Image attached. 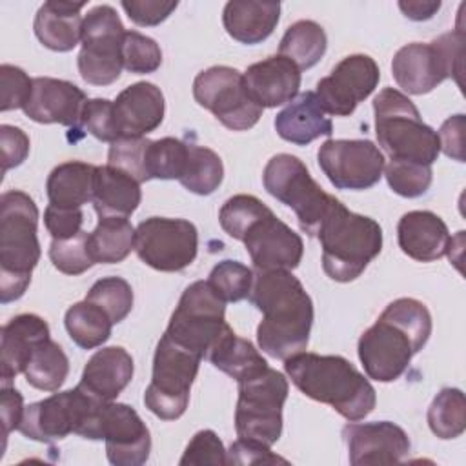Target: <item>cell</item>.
Returning <instances> with one entry per match:
<instances>
[{"label":"cell","instance_id":"obj_9","mask_svg":"<svg viewBox=\"0 0 466 466\" xmlns=\"http://www.w3.org/2000/svg\"><path fill=\"white\" fill-rule=\"evenodd\" d=\"M235 408V430L240 439H251L268 446L275 444L282 433V408L288 399V379L264 368L258 373L242 379Z\"/></svg>","mask_w":466,"mask_h":466},{"label":"cell","instance_id":"obj_26","mask_svg":"<svg viewBox=\"0 0 466 466\" xmlns=\"http://www.w3.org/2000/svg\"><path fill=\"white\" fill-rule=\"evenodd\" d=\"M133 357L120 346H107L86 362L78 386L98 400H115L133 379Z\"/></svg>","mask_w":466,"mask_h":466},{"label":"cell","instance_id":"obj_31","mask_svg":"<svg viewBox=\"0 0 466 466\" xmlns=\"http://www.w3.org/2000/svg\"><path fill=\"white\" fill-rule=\"evenodd\" d=\"M96 166L69 160L62 162L47 177L46 191L51 206L76 209L93 198V184H95Z\"/></svg>","mask_w":466,"mask_h":466},{"label":"cell","instance_id":"obj_35","mask_svg":"<svg viewBox=\"0 0 466 466\" xmlns=\"http://www.w3.org/2000/svg\"><path fill=\"white\" fill-rule=\"evenodd\" d=\"M64 324L71 340L82 350L102 346L111 337L113 328L107 313L86 299L67 308Z\"/></svg>","mask_w":466,"mask_h":466},{"label":"cell","instance_id":"obj_19","mask_svg":"<svg viewBox=\"0 0 466 466\" xmlns=\"http://www.w3.org/2000/svg\"><path fill=\"white\" fill-rule=\"evenodd\" d=\"M342 439L348 446V457L353 466L400 462L411 448L408 433L390 420H353L342 428Z\"/></svg>","mask_w":466,"mask_h":466},{"label":"cell","instance_id":"obj_28","mask_svg":"<svg viewBox=\"0 0 466 466\" xmlns=\"http://www.w3.org/2000/svg\"><path fill=\"white\" fill-rule=\"evenodd\" d=\"M86 2L49 0L35 15L33 29L42 46L51 51H71L82 38L84 18L80 11Z\"/></svg>","mask_w":466,"mask_h":466},{"label":"cell","instance_id":"obj_4","mask_svg":"<svg viewBox=\"0 0 466 466\" xmlns=\"http://www.w3.org/2000/svg\"><path fill=\"white\" fill-rule=\"evenodd\" d=\"M38 208L18 189L0 197V302L18 300L40 260Z\"/></svg>","mask_w":466,"mask_h":466},{"label":"cell","instance_id":"obj_41","mask_svg":"<svg viewBox=\"0 0 466 466\" xmlns=\"http://www.w3.org/2000/svg\"><path fill=\"white\" fill-rule=\"evenodd\" d=\"M253 279V271L242 262L222 260L211 269L208 284L224 302H238L249 297Z\"/></svg>","mask_w":466,"mask_h":466},{"label":"cell","instance_id":"obj_14","mask_svg":"<svg viewBox=\"0 0 466 466\" xmlns=\"http://www.w3.org/2000/svg\"><path fill=\"white\" fill-rule=\"evenodd\" d=\"M133 249L157 271H182L197 258L198 231L184 218L149 217L135 228Z\"/></svg>","mask_w":466,"mask_h":466},{"label":"cell","instance_id":"obj_15","mask_svg":"<svg viewBox=\"0 0 466 466\" xmlns=\"http://www.w3.org/2000/svg\"><path fill=\"white\" fill-rule=\"evenodd\" d=\"M317 160L322 173L337 189H370L384 171L386 160L371 140L329 138L319 151Z\"/></svg>","mask_w":466,"mask_h":466},{"label":"cell","instance_id":"obj_2","mask_svg":"<svg viewBox=\"0 0 466 466\" xmlns=\"http://www.w3.org/2000/svg\"><path fill=\"white\" fill-rule=\"evenodd\" d=\"M430 335L431 315L420 300L400 297L390 302L357 344L366 375L379 382H393L426 346Z\"/></svg>","mask_w":466,"mask_h":466},{"label":"cell","instance_id":"obj_43","mask_svg":"<svg viewBox=\"0 0 466 466\" xmlns=\"http://www.w3.org/2000/svg\"><path fill=\"white\" fill-rule=\"evenodd\" d=\"M87 237L89 233L80 231L71 238H62V240L53 238L49 246V258L53 266L58 271L73 277L87 271L95 264L89 253Z\"/></svg>","mask_w":466,"mask_h":466},{"label":"cell","instance_id":"obj_8","mask_svg":"<svg viewBox=\"0 0 466 466\" xmlns=\"http://www.w3.org/2000/svg\"><path fill=\"white\" fill-rule=\"evenodd\" d=\"M262 182L271 197L293 209L300 229L309 237H317L324 218L339 202L311 178L304 162L289 153L268 160Z\"/></svg>","mask_w":466,"mask_h":466},{"label":"cell","instance_id":"obj_32","mask_svg":"<svg viewBox=\"0 0 466 466\" xmlns=\"http://www.w3.org/2000/svg\"><path fill=\"white\" fill-rule=\"evenodd\" d=\"M208 359L217 370L237 382L268 368L266 359L255 350V346L248 339L235 335L231 328L209 350Z\"/></svg>","mask_w":466,"mask_h":466},{"label":"cell","instance_id":"obj_3","mask_svg":"<svg viewBox=\"0 0 466 466\" xmlns=\"http://www.w3.org/2000/svg\"><path fill=\"white\" fill-rule=\"evenodd\" d=\"M284 371L306 397L331 406L348 420L368 417L377 404L371 382L340 355L300 351L284 360Z\"/></svg>","mask_w":466,"mask_h":466},{"label":"cell","instance_id":"obj_47","mask_svg":"<svg viewBox=\"0 0 466 466\" xmlns=\"http://www.w3.org/2000/svg\"><path fill=\"white\" fill-rule=\"evenodd\" d=\"M0 87H2L0 111L5 113L11 109H24L33 91V78H29L22 67L2 64Z\"/></svg>","mask_w":466,"mask_h":466},{"label":"cell","instance_id":"obj_50","mask_svg":"<svg viewBox=\"0 0 466 466\" xmlns=\"http://www.w3.org/2000/svg\"><path fill=\"white\" fill-rule=\"evenodd\" d=\"M228 464H275V462H288L286 459L275 455L268 444L251 441V439H237L229 450L226 451Z\"/></svg>","mask_w":466,"mask_h":466},{"label":"cell","instance_id":"obj_6","mask_svg":"<svg viewBox=\"0 0 466 466\" xmlns=\"http://www.w3.org/2000/svg\"><path fill=\"white\" fill-rule=\"evenodd\" d=\"M375 135L390 160L431 166L441 144L437 131L422 122L415 104L399 89L384 87L373 98Z\"/></svg>","mask_w":466,"mask_h":466},{"label":"cell","instance_id":"obj_44","mask_svg":"<svg viewBox=\"0 0 466 466\" xmlns=\"http://www.w3.org/2000/svg\"><path fill=\"white\" fill-rule=\"evenodd\" d=\"M122 62L124 69L133 75L153 73L162 64L160 46L138 31H126L122 44Z\"/></svg>","mask_w":466,"mask_h":466},{"label":"cell","instance_id":"obj_51","mask_svg":"<svg viewBox=\"0 0 466 466\" xmlns=\"http://www.w3.org/2000/svg\"><path fill=\"white\" fill-rule=\"evenodd\" d=\"M44 224L53 238L56 240L71 238L82 231V224H84L82 208L66 209V208H56L49 204L44 211Z\"/></svg>","mask_w":466,"mask_h":466},{"label":"cell","instance_id":"obj_38","mask_svg":"<svg viewBox=\"0 0 466 466\" xmlns=\"http://www.w3.org/2000/svg\"><path fill=\"white\" fill-rule=\"evenodd\" d=\"M428 426L439 439H457L466 430V400L459 388H442L428 408Z\"/></svg>","mask_w":466,"mask_h":466},{"label":"cell","instance_id":"obj_27","mask_svg":"<svg viewBox=\"0 0 466 466\" xmlns=\"http://www.w3.org/2000/svg\"><path fill=\"white\" fill-rule=\"evenodd\" d=\"M273 124L277 135L295 146H308L319 137H329L333 133V124L320 107L315 91L297 95L277 113Z\"/></svg>","mask_w":466,"mask_h":466},{"label":"cell","instance_id":"obj_10","mask_svg":"<svg viewBox=\"0 0 466 466\" xmlns=\"http://www.w3.org/2000/svg\"><path fill=\"white\" fill-rule=\"evenodd\" d=\"M200 362V355L182 348L164 333L153 355L151 382L144 391L146 408L162 420L182 417Z\"/></svg>","mask_w":466,"mask_h":466},{"label":"cell","instance_id":"obj_11","mask_svg":"<svg viewBox=\"0 0 466 466\" xmlns=\"http://www.w3.org/2000/svg\"><path fill=\"white\" fill-rule=\"evenodd\" d=\"M228 329L226 302L208 280H197L184 289L164 333L182 348L208 359L209 350Z\"/></svg>","mask_w":466,"mask_h":466},{"label":"cell","instance_id":"obj_13","mask_svg":"<svg viewBox=\"0 0 466 466\" xmlns=\"http://www.w3.org/2000/svg\"><path fill=\"white\" fill-rule=\"evenodd\" d=\"M193 96L231 131L251 129L262 116V107L249 96L242 73L229 66L200 71L193 80Z\"/></svg>","mask_w":466,"mask_h":466},{"label":"cell","instance_id":"obj_24","mask_svg":"<svg viewBox=\"0 0 466 466\" xmlns=\"http://www.w3.org/2000/svg\"><path fill=\"white\" fill-rule=\"evenodd\" d=\"M51 339L47 322L35 313L13 317L0 331V377L2 386H11L18 373H24L33 350Z\"/></svg>","mask_w":466,"mask_h":466},{"label":"cell","instance_id":"obj_49","mask_svg":"<svg viewBox=\"0 0 466 466\" xmlns=\"http://www.w3.org/2000/svg\"><path fill=\"white\" fill-rule=\"evenodd\" d=\"M122 9L137 25L151 27L164 22L178 5V2H164V0H122Z\"/></svg>","mask_w":466,"mask_h":466},{"label":"cell","instance_id":"obj_33","mask_svg":"<svg viewBox=\"0 0 466 466\" xmlns=\"http://www.w3.org/2000/svg\"><path fill=\"white\" fill-rule=\"evenodd\" d=\"M95 264H118L135 246V228L124 217H102L87 237Z\"/></svg>","mask_w":466,"mask_h":466},{"label":"cell","instance_id":"obj_42","mask_svg":"<svg viewBox=\"0 0 466 466\" xmlns=\"http://www.w3.org/2000/svg\"><path fill=\"white\" fill-rule=\"evenodd\" d=\"M384 177L393 193L404 198L422 197L433 180L431 166L417 164V162H399L390 160L384 166Z\"/></svg>","mask_w":466,"mask_h":466},{"label":"cell","instance_id":"obj_17","mask_svg":"<svg viewBox=\"0 0 466 466\" xmlns=\"http://www.w3.org/2000/svg\"><path fill=\"white\" fill-rule=\"evenodd\" d=\"M246 251L257 271L295 269L304 255V242L268 208L242 233Z\"/></svg>","mask_w":466,"mask_h":466},{"label":"cell","instance_id":"obj_16","mask_svg":"<svg viewBox=\"0 0 466 466\" xmlns=\"http://www.w3.org/2000/svg\"><path fill=\"white\" fill-rule=\"evenodd\" d=\"M380 71L370 55L344 56L328 76L317 82V98L326 115L350 116L379 86Z\"/></svg>","mask_w":466,"mask_h":466},{"label":"cell","instance_id":"obj_1","mask_svg":"<svg viewBox=\"0 0 466 466\" xmlns=\"http://www.w3.org/2000/svg\"><path fill=\"white\" fill-rule=\"evenodd\" d=\"M248 299L262 313L257 342L266 355L286 360L306 351L313 326V302L291 271H257Z\"/></svg>","mask_w":466,"mask_h":466},{"label":"cell","instance_id":"obj_18","mask_svg":"<svg viewBox=\"0 0 466 466\" xmlns=\"http://www.w3.org/2000/svg\"><path fill=\"white\" fill-rule=\"evenodd\" d=\"M100 439L115 466H140L149 459L151 435L140 415L124 402H104Z\"/></svg>","mask_w":466,"mask_h":466},{"label":"cell","instance_id":"obj_7","mask_svg":"<svg viewBox=\"0 0 466 466\" xmlns=\"http://www.w3.org/2000/svg\"><path fill=\"white\" fill-rule=\"evenodd\" d=\"M102 408L104 400L76 386L25 406L18 431L31 441L46 444L62 441L69 433L100 441Z\"/></svg>","mask_w":466,"mask_h":466},{"label":"cell","instance_id":"obj_25","mask_svg":"<svg viewBox=\"0 0 466 466\" xmlns=\"http://www.w3.org/2000/svg\"><path fill=\"white\" fill-rule=\"evenodd\" d=\"M397 240L402 253L419 262H433L446 255L451 240L448 226L433 211L415 209L400 217Z\"/></svg>","mask_w":466,"mask_h":466},{"label":"cell","instance_id":"obj_45","mask_svg":"<svg viewBox=\"0 0 466 466\" xmlns=\"http://www.w3.org/2000/svg\"><path fill=\"white\" fill-rule=\"evenodd\" d=\"M149 138L138 137V138H118L109 146L107 153V166H113L116 169L126 171L140 184L149 180L147 175V146Z\"/></svg>","mask_w":466,"mask_h":466},{"label":"cell","instance_id":"obj_20","mask_svg":"<svg viewBox=\"0 0 466 466\" xmlns=\"http://www.w3.org/2000/svg\"><path fill=\"white\" fill-rule=\"evenodd\" d=\"M391 75L397 86L410 95H426L451 78L446 56L435 42L402 46L391 60Z\"/></svg>","mask_w":466,"mask_h":466},{"label":"cell","instance_id":"obj_36","mask_svg":"<svg viewBox=\"0 0 466 466\" xmlns=\"http://www.w3.org/2000/svg\"><path fill=\"white\" fill-rule=\"evenodd\" d=\"M69 359L64 353L62 346L47 339L40 342L24 370L27 384L42 391H56L67 379Z\"/></svg>","mask_w":466,"mask_h":466},{"label":"cell","instance_id":"obj_12","mask_svg":"<svg viewBox=\"0 0 466 466\" xmlns=\"http://www.w3.org/2000/svg\"><path fill=\"white\" fill-rule=\"evenodd\" d=\"M126 29L115 7L102 4L87 11L82 24V49L76 64L84 82L109 86L124 69L122 44Z\"/></svg>","mask_w":466,"mask_h":466},{"label":"cell","instance_id":"obj_22","mask_svg":"<svg viewBox=\"0 0 466 466\" xmlns=\"http://www.w3.org/2000/svg\"><path fill=\"white\" fill-rule=\"evenodd\" d=\"M113 109L120 138H138L162 124L166 102L153 82H135L118 93Z\"/></svg>","mask_w":466,"mask_h":466},{"label":"cell","instance_id":"obj_34","mask_svg":"<svg viewBox=\"0 0 466 466\" xmlns=\"http://www.w3.org/2000/svg\"><path fill=\"white\" fill-rule=\"evenodd\" d=\"M326 47L328 36L322 25L313 20H299L291 24L280 38L279 55L289 58L302 71L319 64Z\"/></svg>","mask_w":466,"mask_h":466},{"label":"cell","instance_id":"obj_5","mask_svg":"<svg viewBox=\"0 0 466 466\" xmlns=\"http://www.w3.org/2000/svg\"><path fill=\"white\" fill-rule=\"evenodd\" d=\"M322 269L335 282H351L382 249V228L366 215L350 211L340 200L324 218L319 233Z\"/></svg>","mask_w":466,"mask_h":466},{"label":"cell","instance_id":"obj_21","mask_svg":"<svg viewBox=\"0 0 466 466\" xmlns=\"http://www.w3.org/2000/svg\"><path fill=\"white\" fill-rule=\"evenodd\" d=\"M86 100V93L73 82L36 76L33 78V91L24 106V113L38 124L76 126Z\"/></svg>","mask_w":466,"mask_h":466},{"label":"cell","instance_id":"obj_46","mask_svg":"<svg viewBox=\"0 0 466 466\" xmlns=\"http://www.w3.org/2000/svg\"><path fill=\"white\" fill-rule=\"evenodd\" d=\"M89 135H93L100 142H116L120 138L113 102L107 98H89L86 100L80 122H78Z\"/></svg>","mask_w":466,"mask_h":466},{"label":"cell","instance_id":"obj_55","mask_svg":"<svg viewBox=\"0 0 466 466\" xmlns=\"http://www.w3.org/2000/svg\"><path fill=\"white\" fill-rule=\"evenodd\" d=\"M441 2H420V0H400L399 7L404 13L406 18L415 20V22H422V20H430L439 9H441Z\"/></svg>","mask_w":466,"mask_h":466},{"label":"cell","instance_id":"obj_37","mask_svg":"<svg viewBox=\"0 0 466 466\" xmlns=\"http://www.w3.org/2000/svg\"><path fill=\"white\" fill-rule=\"evenodd\" d=\"M224 178V166L220 157L204 146L187 144V158L178 182L195 195H211Z\"/></svg>","mask_w":466,"mask_h":466},{"label":"cell","instance_id":"obj_52","mask_svg":"<svg viewBox=\"0 0 466 466\" xmlns=\"http://www.w3.org/2000/svg\"><path fill=\"white\" fill-rule=\"evenodd\" d=\"M0 151H2V171L20 166L29 155V137L16 126H0Z\"/></svg>","mask_w":466,"mask_h":466},{"label":"cell","instance_id":"obj_48","mask_svg":"<svg viewBox=\"0 0 466 466\" xmlns=\"http://www.w3.org/2000/svg\"><path fill=\"white\" fill-rule=\"evenodd\" d=\"M186 464H228L226 450L222 441L213 430H200L193 435L189 444L184 450V455L178 461Z\"/></svg>","mask_w":466,"mask_h":466},{"label":"cell","instance_id":"obj_54","mask_svg":"<svg viewBox=\"0 0 466 466\" xmlns=\"http://www.w3.org/2000/svg\"><path fill=\"white\" fill-rule=\"evenodd\" d=\"M24 397L13 386H2L0 391V413H2V437L4 441L13 430H18L24 415Z\"/></svg>","mask_w":466,"mask_h":466},{"label":"cell","instance_id":"obj_29","mask_svg":"<svg viewBox=\"0 0 466 466\" xmlns=\"http://www.w3.org/2000/svg\"><path fill=\"white\" fill-rule=\"evenodd\" d=\"M280 18V2L231 0L224 5L222 24L228 35L240 44L264 42Z\"/></svg>","mask_w":466,"mask_h":466},{"label":"cell","instance_id":"obj_53","mask_svg":"<svg viewBox=\"0 0 466 466\" xmlns=\"http://www.w3.org/2000/svg\"><path fill=\"white\" fill-rule=\"evenodd\" d=\"M464 115L459 113L446 118L437 133L441 151L457 162H464Z\"/></svg>","mask_w":466,"mask_h":466},{"label":"cell","instance_id":"obj_40","mask_svg":"<svg viewBox=\"0 0 466 466\" xmlns=\"http://www.w3.org/2000/svg\"><path fill=\"white\" fill-rule=\"evenodd\" d=\"M86 300L102 308L111 322L118 324L133 308V289L122 277H104L89 288Z\"/></svg>","mask_w":466,"mask_h":466},{"label":"cell","instance_id":"obj_39","mask_svg":"<svg viewBox=\"0 0 466 466\" xmlns=\"http://www.w3.org/2000/svg\"><path fill=\"white\" fill-rule=\"evenodd\" d=\"M187 158V142L164 137L158 140H151L147 146V175L158 180H173L180 178Z\"/></svg>","mask_w":466,"mask_h":466},{"label":"cell","instance_id":"obj_23","mask_svg":"<svg viewBox=\"0 0 466 466\" xmlns=\"http://www.w3.org/2000/svg\"><path fill=\"white\" fill-rule=\"evenodd\" d=\"M242 76L249 96L262 109L288 104L299 95L300 69L280 55L251 64Z\"/></svg>","mask_w":466,"mask_h":466},{"label":"cell","instance_id":"obj_30","mask_svg":"<svg viewBox=\"0 0 466 466\" xmlns=\"http://www.w3.org/2000/svg\"><path fill=\"white\" fill-rule=\"evenodd\" d=\"M142 200L140 182L113 166H96L93 184V208L102 217L127 218Z\"/></svg>","mask_w":466,"mask_h":466}]
</instances>
